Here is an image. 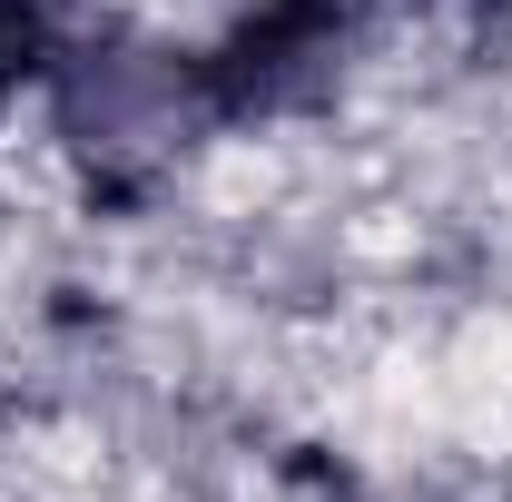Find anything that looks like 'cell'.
<instances>
[{
	"instance_id": "obj_1",
	"label": "cell",
	"mask_w": 512,
	"mask_h": 502,
	"mask_svg": "<svg viewBox=\"0 0 512 502\" xmlns=\"http://www.w3.org/2000/svg\"><path fill=\"white\" fill-rule=\"evenodd\" d=\"M345 40H355V10H345V0H266L217 50H197L207 119L237 128V119H286V109H306L325 79L345 69Z\"/></svg>"
},
{
	"instance_id": "obj_2",
	"label": "cell",
	"mask_w": 512,
	"mask_h": 502,
	"mask_svg": "<svg viewBox=\"0 0 512 502\" xmlns=\"http://www.w3.org/2000/svg\"><path fill=\"white\" fill-rule=\"evenodd\" d=\"M69 50H79V10L69 0H0V109L20 89H50Z\"/></svg>"
}]
</instances>
